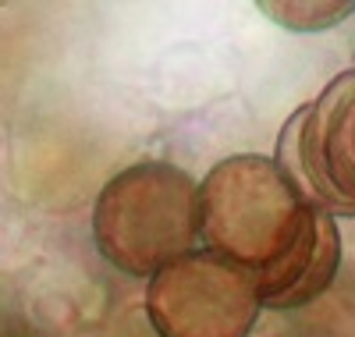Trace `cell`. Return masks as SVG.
<instances>
[{
    "label": "cell",
    "instance_id": "cell-4",
    "mask_svg": "<svg viewBox=\"0 0 355 337\" xmlns=\"http://www.w3.org/2000/svg\"><path fill=\"white\" fill-rule=\"evenodd\" d=\"M277 164L331 217H355V68L291 114Z\"/></svg>",
    "mask_w": 355,
    "mask_h": 337
},
{
    "label": "cell",
    "instance_id": "cell-1",
    "mask_svg": "<svg viewBox=\"0 0 355 337\" xmlns=\"http://www.w3.org/2000/svg\"><path fill=\"white\" fill-rule=\"evenodd\" d=\"M199 241L249 273L263 309L316 302L341 266L334 217L259 153L227 157L199 181Z\"/></svg>",
    "mask_w": 355,
    "mask_h": 337
},
{
    "label": "cell",
    "instance_id": "cell-5",
    "mask_svg": "<svg viewBox=\"0 0 355 337\" xmlns=\"http://www.w3.org/2000/svg\"><path fill=\"white\" fill-rule=\"evenodd\" d=\"M259 11L295 33H320V28L345 21L355 4L352 0H313V4L309 0H259Z\"/></svg>",
    "mask_w": 355,
    "mask_h": 337
},
{
    "label": "cell",
    "instance_id": "cell-2",
    "mask_svg": "<svg viewBox=\"0 0 355 337\" xmlns=\"http://www.w3.org/2000/svg\"><path fill=\"white\" fill-rule=\"evenodd\" d=\"M96 252L132 277H153L199 245V185L167 160L117 171L93 206Z\"/></svg>",
    "mask_w": 355,
    "mask_h": 337
},
{
    "label": "cell",
    "instance_id": "cell-3",
    "mask_svg": "<svg viewBox=\"0 0 355 337\" xmlns=\"http://www.w3.org/2000/svg\"><path fill=\"white\" fill-rule=\"evenodd\" d=\"M256 281L214 252H189L146 284V320L157 337H249L259 320Z\"/></svg>",
    "mask_w": 355,
    "mask_h": 337
}]
</instances>
